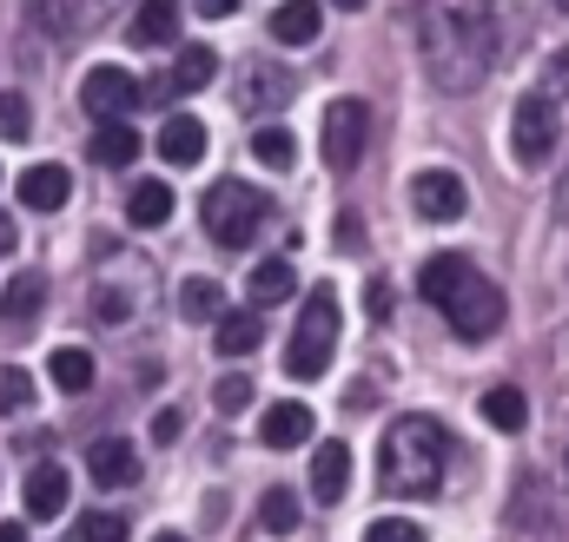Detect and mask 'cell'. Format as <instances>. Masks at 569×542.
Wrapping results in <instances>:
<instances>
[{
    "mask_svg": "<svg viewBox=\"0 0 569 542\" xmlns=\"http://www.w3.org/2000/svg\"><path fill=\"white\" fill-rule=\"evenodd\" d=\"M418 47L437 87L470 93L497 60V13L490 0H418Z\"/></svg>",
    "mask_w": 569,
    "mask_h": 542,
    "instance_id": "1",
    "label": "cell"
},
{
    "mask_svg": "<svg viewBox=\"0 0 569 542\" xmlns=\"http://www.w3.org/2000/svg\"><path fill=\"white\" fill-rule=\"evenodd\" d=\"M443 456H450V436L437 416H398L378 443V483L391 496H437Z\"/></svg>",
    "mask_w": 569,
    "mask_h": 542,
    "instance_id": "2",
    "label": "cell"
},
{
    "mask_svg": "<svg viewBox=\"0 0 569 542\" xmlns=\"http://www.w3.org/2000/svg\"><path fill=\"white\" fill-rule=\"evenodd\" d=\"M331 351H338V291L318 284L311 304H305V318H298V331H291V344H284V371L298 384H311V378L331 371Z\"/></svg>",
    "mask_w": 569,
    "mask_h": 542,
    "instance_id": "3",
    "label": "cell"
},
{
    "mask_svg": "<svg viewBox=\"0 0 569 542\" xmlns=\"http://www.w3.org/2000/svg\"><path fill=\"white\" fill-rule=\"evenodd\" d=\"M199 219H206V239H212V245L246 252V245L259 239V225H266V199H259L252 185H239V179H219V185L206 192Z\"/></svg>",
    "mask_w": 569,
    "mask_h": 542,
    "instance_id": "4",
    "label": "cell"
},
{
    "mask_svg": "<svg viewBox=\"0 0 569 542\" xmlns=\"http://www.w3.org/2000/svg\"><path fill=\"white\" fill-rule=\"evenodd\" d=\"M557 145H563L557 93H530V100H517V113H510V159H517L523 172H543V165L557 159Z\"/></svg>",
    "mask_w": 569,
    "mask_h": 542,
    "instance_id": "5",
    "label": "cell"
},
{
    "mask_svg": "<svg viewBox=\"0 0 569 542\" xmlns=\"http://www.w3.org/2000/svg\"><path fill=\"white\" fill-rule=\"evenodd\" d=\"M443 324H450V338H463V344L497 338V331H503V291H497L490 278H477V271H470V284L443 304Z\"/></svg>",
    "mask_w": 569,
    "mask_h": 542,
    "instance_id": "6",
    "label": "cell"
},
{
    "mask_svg": "<svg viewBox=\"0 0 569 542\" xmlns=\"http://www.w3.org/2000/svg\"><path fill=\"white\" fill-rule=\"evenodd\" d=\"M365 139H371V113H365V100H331V107H325L318 152H325V165H331L338 179L365 159Z\"/></svg>",
    "mask_w": 569,
    "mask_h": 542,
    "instance_id": "7",
    "label": "cell"
},
{
    "mask_svg": "<svg viewBox=\"0 0 569 542\" xmlns=\"http://www.w3.org/2000/svg\"><path fill=\"white\" fill-rule=\"evenodd\" d=\"M80 107H87L93 120H127L133 107H146V87L127 67H93V73L80 80Z\"/></svg>",
    "mask_w": 569,
    "mask_h": 542,
    "instance_id": "8",
    "label": "cell"
},
{
    "mask_svg": "<svg viewBox=\"0 0 569 542\" xmlns=\"http://www.w3.org/2000/svg\"><path fill=\"white\" fill-rule=\"evenodd\" d=\"M463 205H470V192H463L457 172H418V179H411V212H418L425 225H457Z\"/></svg>",
    "mask_w": 569,
    "mask_h": 542,
    "instance_id": "9",
    "label": "cell"
},
{
    "mask_svg": "<svg viewBox=\"0 0 569 542\" xmlns=\"http://www.w3.org/2000/svg\"><path fill=\"white\" fill-rule=\"evenodd\" d=\"M87 476H93L100 490H127V483H140V450H133L127 436H100V443L87 450Z\"/></svg>",
    "mask_w": 569,
    "mask_h": 542,
    "instance_id": "10",
    "label": "cell"
},
{
    "mask_svg": "<svg viewBox=\"0 0 569 542\" xmlns=\"http://www.w3.org/2000/svg\"><path fill=\"white\" fill-rule=\"evenodd\" d=\"M463 284H470V259H463V252H430L425 265H418V298L437 304V311H443Z\"/></svg>",
    "mask_w": 569,
    "mask_h": 542,
    "instance_id": "11",
    "label": "cell"
},
{
    "mask_svg": "<svg viewBox=\"0 0 569 542\" xmlns=\"http://www.w3.org/2000/svg\"><path fill=\"white\" fill-rule=\"evenodd\" d=\"M67 199H73V172H67V165L47 159V165H27V172H20V205H27V212H60Z\"/></svg>",
    "mask_w": 569,
    "mask_h": 542,
    "instance_id": "12",
    "label": "cell"
},
{
    "mask_svg": "<svg viewBox=\"0 0 569 542\" xmlns=\"http://www.w3.org/2000/svg\"><path fill=\"white\" fill-rule=\"evenodd\" d=\"M259 338H266V311H259V304H252V311H219V318H212L219 358H246V351H259Z\"/></svg>",
    "mask_w": 569,
    "mask_h": 542,
    "instance_id": "13",
    "label": "cell"
},
{
    "mask_svg": "<svg viewBox=\"0 0 569 542\" xmlns=\"http://www.w3.org/2000/svg\"><path fill=\"white\" fill-rule=\"evenodd\" d=\"M345 490H351V450L345 443H318L311 450V496L318 503H345Z\"/></svg>",
    "mask_w": 569,
    "mask_h": 542,
    "instance_id": "14",
    "label": "cell"
},
{
    "mask_svg": "<svg viewBox=\"0 0 569 542\" xmlns=\"http://www.w3.org/2000/svg\"><path fill=\"white\" fill-rule=\"evenodd\" d=\"M67 510V470L60 463H33L27 470V516L33 523H53Z\"/></svg>",
    "mask_w": 569,
    "mask_h": 542,
    "instance_id": "15",
    "label": "cell"
},
{
    "mask_svg": "<svg viewBox=\"0 0 569 542\" xmlns=\"http://www.w3.org/2000/svg\"><path fill=\"white\" fill-rule=\"evenodd\" d=\"M325 33V7L318 0H284V7H272V40L279 47H311Z\"/></svg>",
    "mask_w": 569,
    "mask_h": 542,
    "instance_id": "16",
    "label": "cell"
},
{
    "mask_svg": "<svg viewBox=\"0 0 569 542\" xmlns=\"http://www.w3.org/2000/svg\"><path fill=\"white\" fill-rule=\"evenodd\" d=\"M159 159H166V165H199V159H206V120L172 113V120L159 127Z\"/></svg>",
    "mask_w": 569,
    "mask_h": 542,
    "instance_id": "17",
    "label": "cell"
},
{
    "mask_svg": "<svg viewBox=\"0 0 569 542\" xmlns=\"http://www.w3.org/2000/svg\"><path fill=\"white\" fill-rule=\"evenodd\" d=\"M259 443L266 450H298V443H311V410L305 404H272L259 416Z\"/></svg>",
    "mask_w": 569,
    "mask_h": 542,
    "instance_id": "18",
    "label": "cell"
},
{
    "mask_svg": "<svg viewBox=\"0 0 569 542\" xmlns=\"http://www.w3.org/2000/svg\"><path fill=\"white\" fill-rule=\"evenodd\" d=\"M127 33H133V47H172L179 40V0H140Z\"/></svg>",
    "mask_w": 569,
    "mask_h": 542,
    "instance_id": "19",
    "label": "cell"
},
{
    "mask_svg": "<svg viewBox=\"0 0 569 542\" xmlns=\"http://www.w3.org/2000/svg\"><path fill=\"white\" fill-rule=\"evenodd\" d=\"M166 219H172V185H166V179H140V185L127 192V225L159 232Z\"/></svg>",
    "mask_w": 569,
    "mask_h": 542,
    "instance_id": "20",
    "label": "cell"
},
{
    "mask_svg": "<svg viewBox=\"0 0 569 542\" xmlns=\"http://www.w3.org/2000/svg\"><path fill=\"white\" fill-rule=\"evenodd\" d=\"M40 304H47V278H40V271H20V278L7 284V298H0V318H7L13 331H27V324L40 318Z\"/></svg>",
    "mask_w": 569,
    "mask_h": 542,
    "instance_id": "21",
    "label": "cell"
},
{
    "mask_svg": "<svg viewBox=\"0 0 569 542\" xmlns=\"http://www.w3.org/2000/svg\"><path fill=\"white\" fill-rule=\"evenodd\" d=\"M47 378H53L67 398H87V391H93V351H80V344H60V351L47 358Z\"/></svg>",
    "mask_w": 569,
    "mask_h": 542,
    "instance_id": "22",
    "label": "cell"
},
{
    "mask_svg": "<svg viewBox=\"0 0 569 542\" xmlns=\"http://www.w3.org/2000/svg\"><path fill=\"white\" fill-rule=\"evenodd\" d=\"M212 73H219V53L212 47H179L166 93H199V87H212Z\"/></svg>",
    "mask_w": 569,
    "mask_h": 542,
    "instance_id": "23",
    "label": "cell"
},
{
    "mask_svg": "<svg viewBox=\"0 0 569 542\" xmlns=\"http://www.w3.org/2000/svg\"><path fill=\"white\" fill-rule=\"evenodd\" d=\"M246 291H252V304H284L298 291V271H291V259H259L252 278H246Z\"/></svg>",
    "mask_w": 569,
    "mask_h": 542,
    "instance_id": "24",
    "label": "cell"
},
{
    "mask_svg": "<svg viewBox=\"0 0 569 542\" xmlns=\"http://www.w3.org/2000/svg\"><path fill=\"white\" fill-rule=\"evenodd\" d=\"M93 159L113 165V172L133 165V159H140V133H133L127 120H100V127H93Z\"/></svg>",
    "mask_w": 569,
    "mask_h": 542,
    "instance_id": "25",
    "label": "cell"
},
{
    "mask_svg": "<svg viewBox=\"0 0 569 542\" xmlns=\"http://www.w3.org/2000/svg\"><path fill=\"white\" fill-rule=\"evenodd\" d=\"M483 416H490V430L517 436V430L530 423V404H523V391H517V384H497V391H483Z\"/></svg>",
    "mask_w": 569,
    "mask_h": 542,
    "instance_id": "26",
    "label": "cell"
},
{
    "mask_svg": "<svg viewBox=\"0 0 569 542\" xmlns=\"http://www.w3.org/2000/svg\"><path fill=\"white\" fill-rule=\"evenodd\" d=\"M179 311H186L192 324H212V318L226 311V291H219V278H186V284H179Z\"/></svg>",
    "mask_w": 569,
    "mask_h": 542,
    "instance_id": "27",
    "label": "cell"
},
{
    "mask_svg": "<svg viewBox=\"0 0 569 542\" xmlns=\"http://www.w3.org/2000/svg\"><path fill=\"white\" fill-rule=\"evenodd\" d=\"M252 159H259L266 172H291V165H298V139L284 133V127H259V133H252Z\"/></svg>",
    "mask_w": 569,
    "mask_h": 542,
    "instance_id": "28",
    "label": "cell"
},
{
    "mask_svg": "<svg viewBox=\"0 0 569 542\" xmlns=\"http://www.w3.org/2000/svg\"><path fill=\"white\" fill-rule=\"evenodd\" d=\"M259 523H266L272 536H291V530H298V496H291V490H266V496H259Z\"/></svg>",
    "mask_w": 569,
    "mask_h": 542,
    "instance_id": "29",
    "label": "cell"
},
{
    "mask_svg": "<svg viewBox=\"0 0 569 542\" xmlns=\"http://www.w3.org/2000/svg\"><path fill=\"white\" fill-rule=\"evenodd\" d=\"M127 516H113V510H87L80 523H73V542H127Z\"/></svg>",
    "mask_w": 569,
    "mask_h": 542,
    "instance_id": "30",
    "label": "cell"
},
{
    "mask_svg": "<svg viewBox=\"0 0 569 542\" xmlns=\"http://www.w3.org/2000/svg\"><path fill=\"white\" fill-rule=\"evenodd\" d=\"M27 404H33V378L20 364H0V416H20Z\"/></svg>",
    "mask_w": 569,
    "mask_h": 542,
    "instance_id": "31",
    "label": "cell"
},
{
    "mask_svg": "<svg viewBox=\"0 0 569 542\" xmlns=\"http://www.w3.org/2000/svg\"><path fill=\"white\" fill-rule=\"evenodd\" d=\"M27 133H33L27 100H20V93H0V139H27Z\"/></svg>",
    "mask_w": 569,
    "mask_h": 542,
    "instance_id": "32",
    "label": "cell"
},
{
    "mask_svg": "<svg viewBox=\"0 0 569 542\" xmlns=\"http://www.w3.org/2000/svg\"><path fill=\"white\" fill-rule=\"evenodd\" d=\"M365 542H425V523H405V516H385V523H371Z\"/></svg>",
    "mask_w": 569,
    "mask_h": 542,
    "instance_id": "33",
    "label": "cell"
},
{
    "mask_svg": "<svg viewBox=\"0 0 569 542\" xmlns=\"http://www.w3.org/2000/svg\"><path fill=\"white\" fill-rule=\"evenodd\" d=\"M212 404H219V410H246V404H252V378H246V371H232V378H219V391H212Z\"/></svg>",
    "mask_w": 569,
    "mask_h": 542,
    "instance_id": "34",
    "label": "cell"
},
{
    "mask_svg": "<svg viewBox=\"0 0 569 542\" xmlns=\"http://www.w3.org/2000/svg\"><path fill=\"white\" fill-rule=\"evenodd\" d=\"M93 318H107V324H127L133 311H127V291H93Z\"/></svg>",
    "mask_w": 569,
    "mask_h": 542,
    "instance_id": "35",
    "label": "cell"
},
{
    "mask_svg": "<svg viewBox=\"0 0 569 542\" xmlns=\"http://www.w3.org/2000/svg\"><path fill=\"white\" fill-rule=\"evenodd\" d=\"M179 430H186V410H159V416H152V443H179Z\"/></svg>",
    "mask_w": 569,
    "mask_h": 542,
    "instance_id": "36",
    "label": "cell"
},
{
    "mask_svg": "<svg viewBox=\"0 0 569 542\" xmlns=\"http://www.w3.org/2000/svg\"><path fill=\"white\" fill-rule=\"evenodd\" d=\"M365 304H371L365 318H391V284H385V278H371V291H365Z\"/></svg>",
    "mask_w": 569,
    "mask_h": 542,
    "instance_id": "37",
    "label": "cell"
},
{
    "mask_svg": "<svg viewBox=\"0 0 569 542\" xmlns=\"http://www.w3.org/2000/svg\"><path fill=\"white\" fill-rule=\"evenodd\" d=\"M192 7H199L206 20H226V13H239V0H192Z\"/></svg>",
    "mask_w": 569,
    "mask_h": 542,
    "instance_id": "38",
    "label": "cell"
},
{
    "mask_svg": "<svg viewBox=\"0 0 569 542\" xmlns=\"http://www.w3.org/2000/svg\"><path fill=\"white\" fill-rule=\"evenodd\" d=\"M557 87H569V53H557V60H550V87H543V93H557Z\"/></svg>",
    "mask_w": 569,
    "mask_h": 542,
    "instance_id": "39",
    "label": "cell"
},
{
    "mask_svg": "<svg viewBox=\"0 0 569 542\" xmlns=\"http://www.w3.org/2000/svg\"><path fill=\"white\" fill-rule=\"evenodd\" d=\"M7 252H13V219L0 212V259H7Z\"/></svg>",
    "mask_w": 569,
    "mask_h": 542,
    "instance_id": "40",
    "label": "cell"
},
{
    "mask_svg": "<svg viewBox=\"0 0 569 542\" xmlns=\"http://www.w3.org/2000/svg\"><path fill=\"white\" fill-rule=\"evenodd\" d=\"M0 542H27V523H0Z\"/></svg>",
    "mask_w": 569,
    "mask_h": 542,
    "instance_id": "41",
    "label": "cell"
},
{
    "mask_svg": "<svg viewBox=\"0 0 569 542\" xmlns=\"http://www.w3.org/2000/svg\"><path fill=\"white\" fill-rule=\"evenodd\" d=\"M331 7H345V13H358V7H365V0H331Z\"/></svg>",
    "mask_w": 569,
    "mask_h": 542,
    "instance_id": "42",
    "label": "cell"
},
{
    "mask_svg": "<svg viewBox=\"0 0 569 542\" xmlns=\"http://www.w3.org/2000/svg\"><path fill=\"white\" fill-rule=\"evenodd\" d=\"M152 542H186V536H172V530H166V536H152Z\"/></svg>",
    "mask_w": 569,
    "mask_h": 542,
    "instance_id": "43",
    "label": "cell"
},
{
    "mask_svg": "<svg viewBox=\"0 0 569 542\" xmlns=\"http://www.w3.org/2000/svg\"><path fill=\"white\" fill-rule=\"evenodd\" d=\"M557 7H563V13H569V0H557Z\"/></svg>",
    "mask_w": 569,
    "mask_h": 542,
    "instance_id": "44",
    "label": "cell"
},
{
    "mask_svg": "<svg viewBox=\"0 0 569 542\" xmlns=\"http://www.w3.org/2000/svg\"><path fill=\"white\" fill-rule=\"evenodd\" d=\"M563 199H569V179H563Z\"/></svg>",
    "mask_w": 569,
    "mask_h": 542,
    "instance_id": "45",
    "label": "cell"
},
{
    "mask_svg": "<svg viewBox=\"0 0 569 542\" xmlns=\"http://www.w3.org/2000/svg\"><path fill=\"white\" fill-rule=\"evenodd\" d=\"M563 476H569V470H563Z\"/></svg>",
    "mask_w": 569,
    "mask_h": 542,
    "instance_id": "46",
    "label": "cell"
}]
</instances>
